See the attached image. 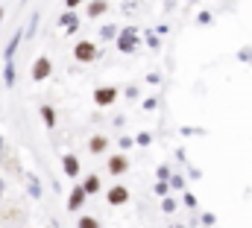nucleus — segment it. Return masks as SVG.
<instances>
[{"label":"nucleus","mask_w":252,"mask_h":228,"mask_svg":"<svg viewBox=\"0 0 252 228\" xmlns=\"http://www.w3.org/2000/svg\"><path fill=\"white\" fill-rule=\"evenodd\" d=\"M115 44H118V50H121V53H135V50H138V44H141V38H138V27H124V29L118 32Z\"/></svg>","instance_id":"nucleus-1"},{"label":"nucleus","mask_w":252,"mask_h":228,"mask_svg":"<svg viewBox=\"0 0 252 228\" xmlns=\"http://www.w3.org/2000/svg\"><path fill=\"white\" fill-rule=\"evenodd\" d=\"M73 58H76L79 64H91V61L100 58V50H97L94 41H76V47H73Z\"/></svg>","instance_id":"nucleus-2"},{"label":"nucleus","mask_w":252,"mask_h":228,"mask_svg":"<svg viewBox=\"0 0 252 228\" xmlns=\"http://www.w3.org/2000/svg\"><path fill=\"white\" fill-rule=\"evenodd\" d=\"M121 97V91L115 88V85H100V88H94V94H91V100L100 106V109H106V106H112L115 100Z\"/></svg>","instance_id":"nucleus-3"},{"label":"nucleus","mask_w":252,"mask_h":228,"mask_svg":"<svg viewBox=\"0 0 252 228\" xmlns=\"http://www.w3.org/2000/svg\"><path fill=\"white\" fill-rule=\"evenodd\" d=\"M50 73H53V61H50V56H38L35 61H32V67H30L32 82H44Z\"/></svg>","instance_id":"nucleus-4"},{"label":"nucleus","mask_w":252,"mask_h":228,"mask_svg":"<svg viewBox=\"0 0 252 228\" xmlns=\"http://www.w3.org/2000/svg\"><path fill=\"white\" fill-rule=\"evenodd\" d=\"M85 199H88V196H85V190H82V187L76 184V187H73V190L67 193V211H70V214H76V211H79V208L85 205Z\"/></svg>","instance_id":"nucleus-5"},{"label":"nucleus","mask_w":252,"mask_h":228,"mask_svg":"<svg viewBox=\"0 0 252 228\" xmlns=\"http://www.w3.org/2000/svg\"><path fill=\"white\" fill-rule=\"evenodd\" d=\"M59 27H62L67 35H73V32L79 29V15H76V12H67V9H64L62 15H59Z\"/></svg>","instance_id":"nucleus-6"},{"label":"nucleus","mask_w":252,"mask_h":228,"mask_svg":"<svg viewBox=\"0 0 252 228\" xmlns=\"http://www.w3.org/2000/svg\"><path fill=\"white\" fill-rule=\"evenodd\" d=\"M106 202L115 205V208H118V205H126V202H129V190H126L124 184H115V187L106 193Z\"/></svg>","instance_id":"nucleus-7"},{"label":"nucleus","mask_w":252,"mask_h":228,"mask_svg":"<svg viewBox=\"0 0 252 228\" xmlns=\"http://www.w3.org/2000/svg\"><path fill=\"white\" fill-rule=\"evenodd\" d=\"M106 170L112 172V175H124V172L129 170V158L121 155V152H118V155H112V158H109V164H106Z\"/></svg>","instance_id":"nucleus-8"},{"label":"nucleus","mask_w":252,"mask_h":228,"mask_svg":"<svg viewBox=\"0 0 252 228\" xmlns=\"http://www.w3.org/2000/svg\"><path fill=\"white\" fill-rule=\"evenodd\" d=\"M82 190H85V196H94V193H100V187H103V181H100V175H94V172H88L85 178H82V184H79Z\"/></svg>","instance_id":"nucleus-9"},{"label":"nucleus","mask_w":252,"mask_h":228,"mask_svg":"<svg viewBox=\"0 0 252 228\" xmlns=\"http://www.w3.org/2000/svg\"><path fill=\"white\" fill-rule=\"evenodd\" d=\"M62 170H64V175H70V178H76V175H79V158H76L73 152L62 155Z\"/></svg>","instance_id":"nucleus-10"},{"label":"nucleus","mask_w":252,"mask_h":228,"mask_svg":"<svg viewBox=\"0 0 252 228\" xmlns=\"http://www.w3.org/2000/svg\"><path fill=\"white\" fill-rule=\"evenodd\" d=\"M27 190H30L32 199H41V181H38L35 172H27Z\"/></svg>","instance_id":"nucleus-11"},{"label":"nucleus","mask_w":252,"mask_h":228,"mask_svg":"<svg viewBox=\"0 0 252 228\" xmlns=\"http://www.w3.org/2000/svg\"><path fill=\"white\" fill-rule=\"evenodd\" d=\"M109 12V0H91L88 3V18H100Z\"/></svg>","instance_id":"nucleus-12"},{"label":"nucleus","mask_w":252,"mask_h":228,"mask_svg":"<svg viewBox=\"0 0 252 228\" xmlns=\"http://www.w3.org/2000/svg\"><path fill=\"white\" fill-rule=\"evenodd\" d=\"M21 38H24V32L18 29V32L12 35V41H9V47H6V53H3V58H6V61H15V53H18V44H21Z\"/></svg>","instance_id":"nucleus-13"},{"label":"nucleus","mask_w":252,"mask_h":228,"mask_svg":"<svg viewBox=\"0 0 252 228\" xmlns=\"http://www.w3.org/2000/svg\"><path fill=\"white\" fill-rule=\"evenodd\" d=\"M106 146H109V141H106L103 135H94V138L88 141V149H91L94 155H100V152H106Z\"/></svg>","instance_id":"nucleus-14"},{"label":"nucleus","mask_w":252,"mask_h":228,"mask_svg":"<svg viewBox=\"0 0 252 228\" xmlns=\"http://www.w3.org/2000/svg\"><path fill=\"white\" fill-rule=\"evenodd\" d=\"M38 112H41V120H44V126H47V129H53V126H56V112H53V106H41Z\"/></svg>","instance_id":"nucleus-15"},{"label":"nucleus","mask_w":252,"mask_h":228,"mask_svg":"<svg viewBox=\"0 0 252 228\" xmlns=\"http://www.w3.org/2000/svg\"><path fill=\"white\" fill-rule=\"evenodd\" d=\"M118 32H121V29H118L115 24H106V27H100V38H103V41H112V38H118Z\"/></svg>","instance_id":"nucleus-16"},{"label":"nucleus","mask_w":252,"mask_h":228,"mask_svg":"<svg viewBox=\"0 0 252 228\" xmlns=\"http://www.w3.org/2000/svg\"><path fill=\"white\" fill-rule=\"evenodd\" d=\"M3 82H6V88L15 85V61H6V67H3Z\"/></svg>","instance_id":"nucleus-17"},{"label":"nucleus","mask_w":252,"mask_h":228,"mask_svg":"<svg viewBox=\"0 0 252 228\" xmlns=\"http://www.w3.org/2000/svg\"><path fill=\"white\" fill-rule=\"evenodd\" d=\"M76 228H103V226H100L97 217H79L76 220Z\"/></svg>","instance_id":"nucleus-18"},{"label":"nucleus","mask_w":252,"mask_h":228,"mask_svg":"<svg viewBox=\"0 0 252 228\" xmlns=\"http://www.w3.org/2000/svg\"><path fill=\"white\" fill-rule=\"evenodd\" d=\"M156 175H158V181H170V167H167V164H161V167L156 170Z\"/></svg>","instance_id":"nucleus-19"},{"label":"nucleus","mask_w":252,"mask_h":228,"mask_svg":"<svg viewBox=\"0 0 252 228\" xmlns=\"http://www.w3.org/2000/svg\"><path fill=\"white\" fill-rule=\"evenodd\" d=\"M161 208H164V214H173V211H176V202H173L170 196H164V199H161Z\"/></svg>","instance_id":"nucleus-20"},{"label":"nucleus","mask_w":252,"mask_h":228,"mask_svg":"<svg viewBox=\"0 0 252 228\" xmlns=\"http://www.w3.org/2000/svg\"><path fill=\"white\" fill-rule=\"evenodd\" d=\"M156 193H158V196H167V193H170V184H167V181H158V184H156Z\"/></svg>","instance_id":"nucleus-21"},{"label":"nucleus","mask_w":252,"mask_h":228,"mask_svg":"<svg viewBox=\"0 0 252 228\" xmlns=\"http://www.w3.org/2000/svg\"><path fill=\"white\" fill-rule=\"evenodd\" d=\"M214 223H217V217H214V214H202V226H205V228H214Z\"/></svg>","instance_id":"nucleus-22"},{"label":"nucleus","mask_w":252,"mask_h":228,"mask_svg":"<svg viewBox=\"0 0 252 228\" xmlns=\"http://www.w3.org/2000/svg\"><path fill=\"white\" fill-rule=\"evenodd\" d=\"M170 187H185V178L182 175H170Z\"/></svg>","instance_id":"nucleus-23"},{"label":"nucleus","mask_w":252,"mask_h":228,"mask_svg":"<svg viewBox=\"0 0 252 228\" xmlns=\"http://www.w3.org/2000/svg\"><path fill=\"white\" fill-rule=\"evenodd\" d=\"M199 24H214V18H211V12H199Z\"/></svg>","instance_id":"nucleus-24"},{"label":"nucleus","mask_w":252,"mask_h":228,"mask_svg":"<svg viewBox=\"0 0 252 228\" xmlns=\"http://www.w3.org/2000/svg\"><path fill=\"white\" fill-rule=\"evenodd\" d=\"M79 3H82V0H64V9H67V12H76Z\"/></svg>","instance_id":"nucleus-25"},{"label":"nucleus","mask_w":252,"mask_h":228,"mask_svg":"<svg viewBox=\"0 0 252 228\" xmlns=\"http://www.w3.org/2000/svg\"><path fill=\"white\" fill-rule=\"evenodd\" d=\"M150 141H153V138H150V135H147V132H141V135H138V143H141V146H147V143H150Z\"/></svg>","instance_id":"nucleus-26"},{"label":"nucleus","mask_w":252,"mask_h":228,"mask_svg":"<svg viewBox=\"0 0 252 228\" xmlns=\"http://www.w3.org/2000/svg\"><path fill=\"white\" fill-rule=\"evenodd\" d=\"M135 6H138L135 0H126V3H124V12H135Z\"/></svg>","instance_id":"nucleus-27"},{"label":"nucleus","mask_w":252,"mask_h":228,"mask_svg":"<svg viewBox=\"0 0 252 228\" xmlns=\"http://www.w3.org/2000/svg\"><path fill=\"white\" fill-rule=\"evenodd\" d=\"M185 205H188V208H196V199H193L190 193H185Z\"/></svg>","instance_id":"nucleus-28"},{"label":"nucleus","mask_w":252,"mask_h":228,"mask_svg":"<svg viewBox=\"0 0 252 228\" xmlns=\"http://www.w3.org/2000/svg\"><path fill=\"white\" fill-rule=\"evenodd\" d=\"M118 146H121V149H129V146H132V141H129V138H121V143H118Z\"/></svg>","instance_id":"nucleus-29"},{"label":"nucleus","mask_w":252,"mask_h":228,"mask_svg":"<svg viewBox=\"0 0 252 228\" xmlns=\"http://www.w3.org/2000/svg\"><path fill=\"white\" fill-rule=\"evenodd\" d=\"M3 196H6V181L0 178V199H3Z\"/></svg>","instance_id":"nucleus-30"},{"label":"nucleus","mask_w":252,"mask_h":228,"mask_svg":"<svg viewBox=\"0 0 252 228\" xmlns=\"http://www.w3.org/2000/svg\"><path fill=\"white\" fill-rule=\"evenodd\" d=\"M167 228H185V226H182V223H170Z\"/></svg>","instance_id":"nucleus-31"},{"label":"nucleus","mask_w":252,"mask_h":228,"mask_svg":"<svg viewBox=\"0 0 252 228\" xmlns=\"http://www.w3.org/2000/svg\"><path fill=\"white\" fill-rule=\"evenodd\" d=\"M0 18H3V9H0Z\"/></svg>","instance_id":"nucleus-32"}]
</instances>
